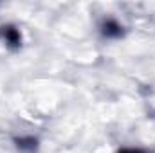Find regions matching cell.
I'll return each instance as SVG.
<instances>
[{
    "mask_svg": "<svg viewBox=\"0 0 155 153\" xmlns=\"http://www.w3.org/2000/svg\"><path fill=\"white\" fill-rule=\"evenodd\" d=\"M0 34H2V38L5 40L7 45H11V47H20L22 36H20V31H18L16 27H13V25H4V27H0Z\"/></svg>",
    "mask_w": 155,
    "mask_h": 153,
    "instance_id": "1",
    "label": "cell"
},
{
    "mask_svg": "<svg viewBox=\"0 0 155 153\" xmlns=\"http://www.w3.org/2000/svg\"><path fill=\"white\" fill-rule=\"evenodd\" d=\"M16 144L20 150H29V151H35L36 150V139H16Z\"/></svg>",
    "mask_w": 155,
    "mask_h": 153,
    "instance_id": "3",
    "label": "cell"
},
{
    "mask_svg": "<svg viewBox=\"0 0 155 153\" xmlns=\"http://www.w3.org/2000/svg\"><path fill=\"white\" fill-rule=\"evenodd\" d=\"M117 153H143V151H139V150H121Z\"/></svg>",
    "mask_w": 155,
    "mask_h": 153,
    "instance_id": "4",
    "label": "cell"
},
{
    "mask_svg": "<svg viewBox=\"0 0 155 153\" xmlns=\"http://www.w3.org/2000/svg\"><path fill=\"white\" fill-rule=\"evenodd\" d=\"M103 34L107 38H119L123 34V27L117 24L116 20H107L103 24Z\"/></svg>",
    "mask_w": 155,
    "mask_h": 153,
    "instance_id": "2",
    "label": "cell"
}]
</instances>
